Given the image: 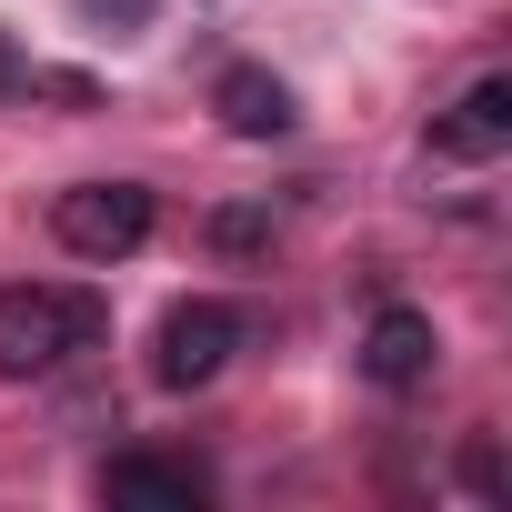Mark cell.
I'll use <instances>...</instances> for the list:
<instances>
[{
  "mask_svg": "<svg viewBox=\"0 0 512 512\" xmlns=\"http://www.w3.org/2000/svg\"><path fill=\"white\" fill-rule=\"evenodd\" d=\"M111 332V302L101 292H61V282H11L0 292V382H31V372H61L71 352H91Z\"/></svg>",
  "mask_w": 512,
  "mask_h": 512,
  "instance_id": "1",
  "label": "cell"
},
{
  "mask_svg": "<svg viewBox=\"0 0 512 512\" xmlns=\"http://www.w3.org/2000/svg\"><path fill=\"white\" fill-rule=\"evenodd\" d=\"M151 181H81V191H61L51 201V231H61V251H81V262H131V251L151 241Z\"/></svg>",
  "mask_w": 512,
  "mask_h": 512,
  "instance_id": "2",
  "label": "cell"
},
{
  "mask_svg": "<svg viewBox=\"0 0 512 512\" xmlns=\"http://www.w3.org/2000/svg\"><path fill=\"white\" fill-rule=\"evenodd\" d=\"M231 352H241V312L231 302H171L161 312V342H151V382L161 392H201Z\"/></svg>",
  "mask_w": 512,
  "mask_h": 512,
  "instance_id": "3",
  "label": "cell"
},
{
  "mask_svg": "<svg viewBox=\"0 0 512 512\" xmlns=\"http://www.w3.org/2000/svg\"><path fill=\"white\" fill-rule=\"evenodd\" d=\"M432 151H442V161H502V151H512V81L482 71V81L432 121Z\"/></svg>",
  "mask_w": 512,
  "mask_h": 512,
  "instance_id": "4",
  "label": "cell"
},
{
  "mask_svg": "<svg viewBox=\"0 0 512 512\" xmlns=\"http://www.w3.org/2000/svg\"><path fill=\"white\" fill-rule=\"evenodd\" d=\"M432 362H442V332H432V312H412V302H382V312H372V332H362V372H372L382 392H412Z\"/></svg>",
  "mask_w": 512,
  "mask_h": 512,
  "instance_id": "5",
  "label": "cell"
},
{
  "mask_svg": "<svg viewBox=\"0 0 512 512\" xmlns=\"http://www.w3.org/2000/svg\"><path fill=\"white\" fill-rule=\"evenodd\" d=\"M211 111H221L231 141H282V131H292V91H282L262 61H231V71L211 81Z\"/></svg>",
  "mask_w": 512,
  "mask_h": 512,
  "instance_id": "6",
  "label": "cell"
},
{
  "mask_svg": "<svg viewBox=\"0 0 512 512\" xmlns=\"http://www.w3.org/2000/svg\"><path fill=\"white\" fill-rule=\"evenodd\" d=\"M101 502H151V512H201V502H211V482H201V462H161V452H121V462L101 472Z\"/></svg>",
  "mask_w": 512,
  "mask_h": 512,
  "instance_id": "7",
  "label": "cell"
},
{
  "mask_svg": "<svg viewBox=\"0 0 512 512\" xmlns=\"http://www.w3.org/2000/svg\"><path fill=\"white\" fill-rule=\"evenodd\" d=\"M211 251H221V262H262V251H272V211L262 201H221L211 211Z\"/></svg>",
  "mask_w": 512,
  "mask_h": 512,
  "instance_id": "8",
  "label": "cell"
},
{
  "mask_svg": "<svg viewBox=\"0 0 512 512\" xmlns=\"http://www.w3.org/2000/svg\"><path fill=\"white\" fill-rule=\"evenodd\" d=\"M462 482L492 502V492H502V452H492V442H472V452H462Z\"/></svg>",
  "mask_w": 512,
  "mask_h": 512,
  "instance_id": "9",
  "label": "cell"
},
{
  "mask_svg": "<svg viewBox=\"0 0 512 512\" xmlns=\"http://www.w3.org/2000/svg\"><path fill=\"white\" fill-rule=\"evenodd\" d=\"M81 11H91V21H121V31H141V11H151V0H81Z\"/></svg>",
  "mask_w": 512,
  "mask_h": 512,
  "instance_id": "10",
  "label": "cell"
},
{
  "mask_svg": "<svg viewBox=\"0 0 512 512\" xmlns=\"http://www.w3.org/2000/svg\"><path fill=\"white\" fill-rule=\"evenodd\" d=\"M11 81H21V61H11V41H0V91H11Z\"/></svg>",
  "mask_w": 512,
  "mask_h": 512,
  "instance_id": "11",
  "label": "cell"
}]
</instances>
